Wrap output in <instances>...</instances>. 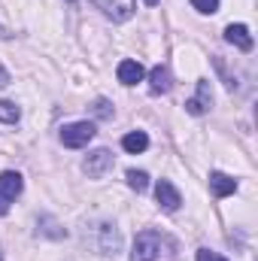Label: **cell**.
Masks as SVG:
<instances>
[{"label": "cell", "instance_id": "cell-21", "mask_svg": "<svg viewBox=\"0 0 258 261\" xmlns=\"http://www.w3.org/2000/svg\"><path fill=\"white\" fill-rule=\"evenodd\" d=\"M9 213V200L6 197H0V216H6Z\"/></svg>", "mask_w": 258, "mask_h": 261}, {"label": "cell", "instance_id": "cell-4", "mask_svg": "<svg viewBox=\"0 0 258 261\" xmlns=\"http://www.w3.org/2000/svg\"><path fill=\"white\" fill-rule=\"evenodd\" d=\"M110 167H113V152H110V149H94V152L85 158V173H88L91 179H100Z\"/></svg>", "mask_w": 258, "mask_h": 261}, {"label": "cell", "instance_id": "cell-6", "mask_svg": "<svg viewBox=\"0 0 258 261\" xmlns=\"http://www.w3.org/2000/svg\"><path fill=\"white\" fill-rule=\"evenodd\" d=\"M210 107H213L210 82H197V94H194L192 100H186V113H189V116H203Z\"/></svg>", "mask_w": 258, "mask_h": 261}, {"label": "cell", "instance_id": "cell-20", "mask_svg": "<svg viewBox=\"0 0 258 261\" xmlns=\"http://www.w3.org/2000/svg\"><path fill=\"white\" fill-rule=\"evenodd\" d=\"M3 85H9V73H6V67L0 64V88H3Z\"/></svg>", "mask_w": 258, "mask_h": 261}, {"label": "cell", "instance_id": "cell-10", "mask_svg": "<svg viewBox=\"0 0 258 261\" xmlns=\"http://www.w3.org/2000/svg\"><path fill=\"white\" fill-rule=\"evenodd\" d=\"M210 192L216 197H228L237 192V179H231L228 173H219V170H213L210 173Z\"/></svg>", "mask_w": 258, "mask_h": 261}, {"label": "cell", "instance_id": "cell-15", "mask_svg": "<svg viewBox=\"0 0 258 261\" xmlns=\"http://www.w3.org/2000/svg\"><path fill=\"white\" fill-rule=\"evenodd\" d=\"M128 186L134 192H146L149 189V173L146 170H128Z\"/></svg>", "mask_w": 258, "mask_h": 261}, {"label": "cell", "instance_id": "cell-18", "mask_svg": "<svg viewBox=\"0 0 258 261\" xmlns=\"http://www.w3.org/2000/svg\"><path fill=\"white\" fill-rule=\"evenodd\" d=\"M197 261H228L225 255L213 252V249H197Z\"/></svg>", "mask_w": 258, "mask_h": 261}, {"label": "cell", "instance_id": "cell-3", "mask_svg": "<svg viewBox=\"0 0 258 261\" xmlns=\"http://www.w3.org/2000/svg\"><path fill=\"white\" fill-rule=\"evenodd\" d=\"M91 3L113 21H128L137 12V0H91Z\"/></svg>", "mask_w": 258, "mask_h": 261}, {"label": "cell", "instance_id": "cell-2", "mask_svg": "<svg viewBox=\"0 0 258 261\" xmlns=\"http://www.w3.org/2000/svg\"><path fill=\"white\" fill-rule=\"evenodd\" d=\"M94 134H97V128L91 122H73V125L61 128V143L67 149H82V146H88L94 140Z\"/></svg>", "mask_w": 258, "mask_h": 261}, {"label": "cell", "instance_id": "cell-23", "mask_svg": "<svg viewBox=\"0 0 258 261\" xmlns=\"http://www.w3.org/2000/svg\"><path fill=\"white\" fill-rule=\"evenodd\" d=\"M146 3H149V6H155V3H158V0H146Z\"/></svg>", "mask_w": 258, "mask_h": 261}, {"label": "cell", "instance_id": "cell-24", "mask_svg": "<svg viewBox=\"0 0 258 261\" xmlns=\"http://www.w3.org/2000/svg\"><path fill=\"white\" fill-rule=\"evenodd\" d=\"M0 261H3V252H0Z\"/></svg>", "mask_w": 258, "mask_h": 261}, {"label": "cell", "instance_id": "cell-22", "mask_svg": "<svg viewBox=\"0 0 258 261\" xmlns=\"http://www.w3.org/2000/svg\"><path fill=\"white\" fill-rule=\"evenodd\" d=\"M0 37H6V28H3V24H0Z\"/></svg>", "mask_w": 258, "mask_h": 261}, {"label": "cell", "instance_id": "cell-14", "mask_svg": "<svg viewBox=\"0 0 258 261\" xmlns=\"http://www.w3.org/2000/svg\"><path fill=\"white\" fill-rule=\"evenodd\" d=\"M18 119H21V110L12 100H0V122L3 125H15Z\"/></svg>", "mask_w": 258, "mask_h": 261}, {"label": "cell", "instance_id": "cell-12", "mask_svg": "<svg viewBox=\"0 0 258 261\" xmlns=\"http://www.w3.org/2000/svg\"><path fill=\"white\" fill-rule=\"evenodd\" d=\"M116 73H119V82H122V85H137V82L146 76V73H143V64H140V61H131V58H125Z\"/></svg>", "mask_w": 258, "mask_h": 261}, {"label": "cell", "instance_id": "cell-17", "mask_svg": "<svg viewBox=\"0 0 258 261\" xmlns=\"http://www.w3.org/2000/svg\"><path fill=\"white\" fill-rule=\"evenodd\" d=\"M192 6L197 9V12H203V15L219 12V0H192Z\"/></svg>", "mask_w": 258, "mask_h": 261}, {"label": "cell", "instance_id": "cell-7", "mask_svg": "<svg viewBox=\"0 0 258 261\" xmlns=\"http://www.w3.org/2000/svg\"><path fill=\"white\" fill-rule=\"evenodd\" d=\"M155 197H158V206H161V210H167V213H176V210H179V203H183L179 192H176V189H173V182H167V179H161V182L155 186Z\"/></svg>", "mask_w": 258, "mask_h": 261}, {"label": "cell", "instance_id": "cell-5", "mask_svg": "<svg viewBox=\"0 0 258 261\" xmlns=\"http://www.w3.org/2000/svg\"><path fill=\"white\" fill-rule=\"evenodd\" d=\"M97 234H100V252L104 255H119V249H122V237H119V228L116 225H110V222H104V225H97Z\"/></svg>", "mask_w": 258, "mask_h": 261}, {"label": "cell", "instance_id": "cell-9", "mask_svg": "<svg viewBox=\"0 0 258 261\" xmlns=\"http://www.w3.org/2000/svg\"><path fill=\"white\" fill-rule=\"evenodd\" d=\"M21 189H24L21 173H15V170H3V173H0V197L15 200V197L21 195Z\"/></svg>", "mask_w": 258, "mask_h": 261}, {"label": "cell", "instance_id": "cell-11", "mask_svg": "<svg viewBox=\"0 0 258 261\" xmlns=\"http://www.w3.org/2000/svg\"><path fill=\"white\" fill-rule=\"evenodd\" d=\"M149 88H152V94H167L170 88H173V79H170V70L164 64H158L152 73H149Z\"/></svg>", "mask_w": 258, "mask_h": 261}, {"label": "cell", "instance_id": "cell-13", "mask_svg": "<svg viewBox=\"0 0 258 261\" xmlns=\"http://www.w3.org/2000/svg\"><path fill=\"white\" fill-rule=\"evenodd\" d=\"M122 149L131 152V155H137V152H146L149 149V137L143 134V130H131L122 137Z\"/></svg>", "mask_w": 258, "mask_h": 261}, {"label": "cell", "instance_id": "cell-19", "mask_svg": "<svg viewBox=\"0 0 258 261\" xmlns=\"http://www.w3.org/2000/svg\"><path fill=\"white\" fill-rule=\"evenodd\" d=\"M94 116H100V119H110V116H113V110H110V100H97V103H94Z\"/></svg>", "mask_w": 258, "mask_h": 261}, {"label": "cell", "instance_id": "cell-8", "mask_svg": "<svg viewBox=\"0 0 258 261\" xmlns=\"http://www.w3.org/2000/svg\"><path fill=\"white\" fill-rule=\"evenodd\" d=\"M225 40L231 46H237L240 52H252V46H255V40H252V34H249L246 24H228L225 28Z\"/></svg>", "mask_w": 258, "mask_h": 261}, {"label": "cell", "instance_id": "cell-1", "mask_svg": "<svg viewBox=\"0 0 258 261\" xmlns=\"http://www.w3.org/2000/svg\"><path fill=\"white\" fill-rule=\"evenodd\" d=\"M131 261H176L173 243L158 231H140L131 249Z\"/></svg>", "mask_w": 258, "mask_h": 261}, {"label": "cell", "instance_id": "cell-16", "mask_svg": "<svg viewBox=\"0 0 258 261\" xmlns=\"http://www.w3.org/2000/svg\"><path fill=\"white\" fill-rule=\"evenodd\" d=\"M40 225H43V234H46V237H55V240L67 237V231H64V228H58V222H55L52 216H43V219H40Z\"/></svg>", "mask_w": 258, "mask_h": 261}]
</instances>
